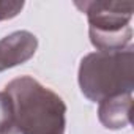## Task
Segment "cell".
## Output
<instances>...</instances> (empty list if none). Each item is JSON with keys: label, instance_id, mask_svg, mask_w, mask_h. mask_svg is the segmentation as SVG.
I'll use <instances>...</instances> for the list:
<instances>
[{"label": "cell", "instance_id": "cell-1", "mask_svg": "<svg viewBox=\"0 0 134 134\" xmlns=\"http://www.w3.org/2000/svg\"><path fill=\"white\" fill-rule=\"evenodd\" d=\"M11 99L10 121L0 134H63L66 104L32 76H21L5 85Z\"/></svg>", "mask_w": 134, "mask_h": 134}, {"label": "cell", "instance_id": "cell-2", "mask_svg": "<svg viewBox=\"0 0 134 134\" xmlns=\"http://www.w3.org/2000/svg\"><path fill=\"white\" fill-rule=\"evenodd\" d=\"M134 47L114 52H90L82 57L77 82L82 95L93 103L103 99L132 95L134 90Z\"/></svg>", "mask_w": 134, "mask_h": 134}, {"label": "cell", "instance_id": "cell-3", "mask_svg": "<svg viewBox=\"0 0 134 134\" xmlns=\"http://www.w3.org/2000/svg\"><path fill=\"white\" fill-rule=\"evenodd\" d=\"M74 7L85 13L88 19V36L98 51L114 52L132 46V27L129 25L134 13L132 2L76 0Z\"/></svg>", "mask_w": 134, "mask_h": 134}, {"label": "cell", "instance_id": "cell-4", "mask_svg": "<svg viewBox=\"0 0 134 134\" xmlns=\"http://www.w3.org/2000/svg\"><path fill=\"white\" fill-rule=\"evenodd\" d=\"M38 49V38L29 30H16L0 40V73L29 62Z\"/></svg>", "mask_w": 134, "mask_h": 134}, {"label": "cell", "instance_id": "cell-5", "mask_svg": "<svg viewBox=\"0 0 134 134\" xmlns=\"http://www.w3.org/2000/svg\"><path fill=\"white\" fill-rule=\"evenodd\" d=\"M98 118L107 129H121L131 123L132 95H118L98 103Z\"/></svg>", "mask_w": 134, "mask_h": 134}, {"label": "cell", "instance_id": "cell-6", "mask_svg": "<svg viewBox=\"0 0 134 134\" xmlns=\"http://www.w3.org/2000/svg\"><path fill=\"white\" fill-rule=\"evenodd\" d=\"M24 2H8V0H0V22L2 21H10L13 18H16L22 8H24Z\"/></svg>", "mask_w": 134, "mask_h": 134}]
</instances>
